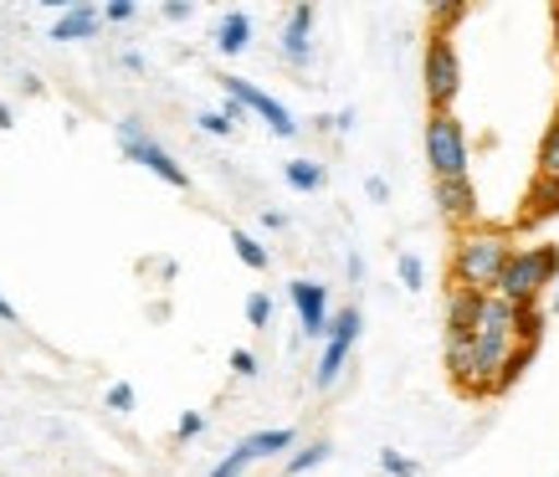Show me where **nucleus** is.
I'll use <instances>...</instances> for the list:
<instances>
[{
	"label": "nucleus",
	"mask_w": 559,
	"mask_h": 477,
	"mask_svg": "<svg viewBox=\"0 0 559 477\" xmlns=\"http://www.w3.org/2000/svg\"><path fill=\"white\" fill-rule=\"evenodd\" d=\"M513 257V226L509 222H473L467 231L452 237V257H447V283H462L473 293H492L498 277Z\"/></svg>",
	"instance_id": "f257e3e1"
},
{
	"label": "nucleus",
	"mask_w": 559,
	"mask_h": 477,
	"mask_svg": "<svg viewBox=\"0 0 559 477\" xmlns=\"http://www.w3.org/2000/svg\"><path fill=\"white\" fill-rule=\"evenodd\" d=\"M524 211L513 216V237L519 231H534V226L555 222L559 216V103H555V119H549V129H544L539 139V154H534V175H528L524 186Z\"/></svg>",
	"instance_id": "f03ea898"
},
{
	"label": "nucleus",
	"mask_w": 559,
	"mask_h": 477,
	"mask_svg": "<svg viewBox=\"0 0 559 477\" xmlns=\"http://www.w3.org/2000/svg\"><path fill=\"white\" fill-rule=\"evenodd\" d=\"M555 277H559V247L555 241H534V247H519L509 257L492 298H503L513 308H539L544 288H555Z\"/></svg>",
	"instance_id": "7ed1b4c3"
},
{
	"label": "nucleus",
	"mask_w": 559,
	"mask_h": 477,
	"mask_svg": "<svg viewBox=\"0 0 559 477\" xmlns=\"http://www.w3.org/2000/svg\"><path fill=\"white\" fill-rule=\"evenodd\" d=\"M421 83H426V114H452V103L462 93V57H457V36L441 32V26H426Z\"/></svg>",
	"instance_id": "20e7f679"
},
{
	"label": "nucleus",
	"mask_w": 559,
	"mask_h": 477,
	"mask_svg": "<svg viewBox=\"0 0 559 477\" xmlns=\"http://www.w3.org/2000/svg\"><path fill=\"white\" fill-rule=\"evenodd\" d=\"M426 165L431 180H467L473 175V154L462 134L457 114H426Z\"/></svg>",
	"instance_id": "39448f33"
},
{
	"label": "nucleus",
	"mask_w": 559,
	"mask_h": 477,
	"mask_svg": "<svg viewBox=\"0 0 559 477\" xmlns=\"http://www.w3.org/2000/svg\"><path fill=\"white\" fill-rule=\"evenodd\" d=\"M119 144H123V154L134 159V165H144L150 175H159L165 186H175V190H190V175H186V165H175V154L170 150H159L144 129H139V119H123L119 123Z\"/></svg>",
	"instance_id": "423d86ee"
},
{
	"label": "nucleus",
	"mask_w": 559,
	"mask_h": 477,
	"mask_svg": "<svg viewBox=\"0 0 559 477\" xmlns=\"http://www.w3.org/2000/svg\"><path fill=\"white\" fill-rule=\"evenodd\" d=\"M216 83L226 87V98H231V103H241V114L252 108L257 119H267V129H272V134H277V139H293V134H298V123H293V114H288V108H283V103H277V98H267L262 87H252V83H247V77H237V72H221Z\"/></svg>",
	"instance_id": "0eeeda50"
},
{
	"label": "nucleus",
	"mask_w": 559,
	"mask_h": 477,
	"mask_svg": "<svg viewBox=\"0 0 559 477\" xmlns=\"http://www.w3.org/2000/svg\"><path fill=\"white\" fill-rule=\"evenodd\" d=\"M355 339H359V308H340V313H334V324H329V349H323V359H319V375H313L319 391H329V385L340 380V370H344V359H349V349H355Z\"/></svg>",
	"instance_id": "6e6552de"
},
{
	"label": "nucleus",
	"mask_w": 559,
	"mask_h": 477,
	"mask_svg": "<svg viewBox=\"0 0 559 477\" xmlns=\"http://www.w3.org/2000/svg\"><path fill=\"white\" fill-rule=\"evenodd\" d=\"M431 195H437V216L447 222V231H452V237H457V231H467L473 222H483L473 175H467V180H437V186H431Z\"/></svg>",
	"instance_id": "1a4fd4ad"
},
{
	"label": "nucleus",
	"mask_w": 559,
	"mask_h": 477,
	"mask_svg": "<svg viewBox=\"0 0 559 477\" xmlns=\"http://www.w3.org/2000/svg\"><path fill=\"white\" fill-rule=\"evenodd\" d=\"M288 293H293L298 319H304V334H308V339H323V334H329V288H323V283H308V277H298Z\"/></svg>",
	"instance_id": "9d476101"
},
{
	"label": "nucleus",
	"mask_w": 559,
	"mask_h": 477,
	"mask_svg": "<svg viewBox=\"0 0 559 477\" xmlns=\"http://www.w3.org/2000/svg\"><path fill=\"white\" fill-rule=\"evenodd\" d=\"M447 334H477V313H483V298L488 293H473L462 283H447Z\"/></svg>",
	"instance_id": "9b49d317"
},
{
	"label": "nucleus",
	"mask_w": 559,
	"mask_h": 477,
	"mask_svg": "<svg viewBox=\"0 0 559 477\" xmlns=\"http://www.w3.org/2000/svg\"><path fill=\"white\" fill-rule=\"evenodd\" d=\"M313 5H298L288 16V26H283V57H288L293 68H308V57H313Z\"/></svg>",
	"instance_id": "f8f14e48"
},
{
	"label": "nucleus",
	"mask_w": 559,
	"mask_h": 477,
	"mask_svg": "<svg viewBox=\"0 0 559 477\" xmlns=\"http://www.w3.org/2000/svg\"><path fill=\"white\" fill-rule=\"evenodd\" d=\"M441 365H447V380L452 391H467V375H473V334H447L441 344Z\"/></svg>",
	"instance_id": "ddd939ff"
},
{
	"label": "nucleus",
	"mask_w": 559,
	"mask_h": 477,
	"mask_svg": "<svg viewBox=\"0 0 559 477\" xmlns=\"http://www.w3.org/2000/svg\"><path fill=\"white\" fill-rule=\"evenodd\" d=\"M103 16L93 11V5H72L68 16L51 26V41H87V36H98Z\"/></svg>",
	"instance_id": "4468645a"
},
{
	"label": "nucleus",
	"mask_w": 559,
	"mask_h": 477,
	"mask_svg": "<svg viewBox=\"0 0 559 477\" xmlns=\"http://www.w3.org/2000/svg\"><path fill=\"white\" fill-rule=\"evenodd\" d=\"M247 41H252V16L247 11H226L216 26V47L226 57H237V51H247Z\"/></svg>",
	"instance_id": "2eb2a0df"
},
{
	"label": "nucleus",
	"mask_w": 559,
	"mask_h": 477,
	"mask_svg": "<svg viewBox=\"0 0 559 477\" xmlns=\"http://www.w3.org/2000/svg\"><path fill=\"white\" fill-rule=\"evenodd\" d=\"M283 180H288L293 190H323V165L319 159H288V170H283Z\"/></svg>",
	"instance_id": "dca6fc26"
},
{
	"label": "nucleus",
	"mask_w": 559,
	"mask_h": 477,
	"mask_svg": "<svg viewBox=\"0 0 559 477\" xmlns=\"http://www.w3.org/2000/svg\"><path fill=\"white\" fill-rule=\"evenodd\" d=\"M293 446V431L277 427V431H257V437H247V452L252 457H272V452H288Z\"/></svg>",
	"instance_id": "f3484780"
},
{
	"label": "nucleus",
	"mask_w": 559,
	"mask_h": 477,
	"mask_svg": "<svg viewBox=\"0 0 559 477\" xmlns=\"http://www.w3.org/2000/svg\"><path fill=\"white\" fill-rule=\"evenodd\" d=\"M231 247H237V257L241 262H247V267H252V273H262V267H267L272 257H267V247H262V241H252L247 237V231H231Z\"/></svg>",
	"instance_id": "a211bd4d"
},
{
	"label": "nucleus",
	"mask_w": 559,
	"mask_h": 477,
	"mask_svg": "<svg viewBox=\"0 0 559 477\" xmlns=\"http://www.w3.org/2000/svg\"><path fill=\"white\" fill-rule=\"evenodd\" d=\"M467 16H473V5H467V0H447V5H437V11H431V26H441V32H457Z\"/></svg>",
	"instance_id": "6ab92c4d"
},
{
	"label": "nucleus",
	"mask_w": 559,
	"mask_h": 477,
	"mask_svg": "<svg viewBox=\"0 0 559 477\" xmlns=\"http://www.w3.org/2000/svg\"><path fill=\"white\" fill-rule=\"evenodd\" d=\"M329 452H334L329 442H308L304 452H298V457H288V477H298V473H308V467H319V462H329Z\"/></svg>",
	"instance_id": "aec40b11"
},
{
	"label": "nucleus",
	"mask_w": 559,
	"mask_h": 477,
	"mask_svg": "<svg viewBox=\"0 0 559 477\" xmlns=\"http://www.w3.org/2000/svg\"><path fill=\"white\" fill-rule=\"evenodd\" d=\"M252 452H247V442H241V446H231V457H221L216 462V467H211V477H241V473H247V467H252Z\"/></svg>",
	"instance_id": "412c9836"
},
{
	"label": "nucleus",
	"mask_w": 559,
	"mask_h": 477,
	"mask_svg": "<svg viewBox=\"0 0 559 477\" xmlns=\"http://www.w3.org/2000/svg\"><path fill=\"white\" fill-rule=\"evenodd\" d=\"M247 324H252V329H267L272 324V298H267V293H252V298H247Z\"/></svg>",
	"instance_id": "4be33fe9"
},
{
	"label": "nucleus",
	"mask_w": 559,
	"mask_h": 477,
	"mask_svg": "<svg viewBox=\"0 0 559 477\" xmlns=\"http://www.w3.org/2000/svg\"><path fill=\"white\" fill-rule=\"evenodd\" d=\"M401 283H406L411 293H421L426 288V273H421V257H401Z\"/></svg>",
	"instance_id": "5701e85b"
},
{
	"label": "nucleus",
	"mask_w": 559,
	"mask_h": 477,
	"mask_svg": "<svg viewBox=\"0 0 559 477\" xmlns=\"http://www.w3.org/2000/svg\"><path fill=\"white\" fill-rule=\"evenodd\" d=\"M380 467H385L390 477H416V462L401 457V452H380Z\"/></svg>",
	"instance_id": "b1692460"
},
{
	"label": "nucleus",
	"mask_w": 559,
	"mask_h": 477,
	"mask_svg": "<svg viewBox=\"0 0 559 477\" xmlns=\"http://www.w3.org/2000/svg\"><path fill=\"white\" fill-rule=\"evenodd\" d=\"M98 16H103V21H134L139 5H134V0H114V5H103Z\"/></svg>",
	"instance_id": "393cba45"
},
{
	"label": "nucleus",
	"mask_w": 559,
	"mask_h": 477,
	"mask_svg": "<svg viewBox=\"0 0 559 477\" xmlns=\"http://www.w3.org/2000/svg\"><path fill=\"white\" fill-rule=\"evenodd\" d=\"M201 431H205V416H201V410H190V416H180L175 437H180V442H190V437H201Z\"/></svg>",
	"instance_id": "a878e982"
},
{
	"label": "nucleus",
	"mask_w": 559,
	"mask_h": 477,
	"mask_svg": "<svg viewBox=\"0 0 559 477\" xmlns=\"http://www.w3.org/2000/svg\"><path fill=\"white\" fill-rule=\"evenodd\" d=\"M108 410H134V385H114L108 391Z\"/></svg>",
	"instance_id": "bb28decb"
},
{
	"label": "nucleus",
	"mask_w": 559,
	"mask_h": 477,
	"mask_svg": "<svg viewBox=\"0 0 559 477\" xmlns=\"http://www.w3.org/2000/svg\"><path fill=\"white\" fill-rule=\"evenodd\" d=\"M195 123H201L205 134H216V139H226V134H231V129H237V123H226V119H221V114H201V119H195Z\"/></svg>",
	"instance_id": "cd10ccee"
},
{
	"label": "nucleus",
	"mask_w": 559,
	"mask_h": 477,
	"mask_svg": "<svg viewBox=\"0 0 559 477\" xmlns=\"http://www.w3.org/2000/svg\"><path fill=\"white\" fill-rule=\"evenodd\" d=\"M231 370H237V375H257V355L252 349H237V355H231Z\"/></svg>",
	"instance_id": "c85d7f7f"
},
{
	"label": "nucleus",
	"mask_w": 559,
	"mask_h": 477,
	"mask_svg": "<svg viewBox=\"0 0 559 477\" xmlns=\"http://www.w3.org/2000/svg\"><path fill=\"white\" fill-rule=\"evenodd\" d=\"M190 11H195L190 0H165V21H186Z\"/></svg>",
	"instance_id": "c756f323"
},
{
	"label": "nucleus",
	"mask_w": 559,
	"mask_h": 477,
	"mask_svg": "<svg viewBox=\"0 0 559 477\" xmlns=\"http://www.w3.org/2000/svg\"><path fill=\"white\" fill-rule=\"evenodd\" d=\"M549 26H555V57H559V0L549 5Z\"/></svg>",
	"instance_id": "7c9ffc66"
},
{
	"label": "nucleus",
	"mask_w": 559,
	"mask_h": 477,
	"mask_svg": "<svg viewBox=\"0 0 559 477\" xmlns=\"http://www.w3.org/2000/svg\"><path fill=\"white\" fill-rule=\"evenodd\" d=\"M0 319H5V324H16V308L5 303V293H0Z\"/></svg>",
	"instance_id": "2f4dec72"
},
{
	"label": "nucleus",
	"mask_w": 559,
	"mask_h": 477,
	"mask_svg": "<svg viewBox=\"0 0 559 477\" xmlns=\"http://www.w3.org/2000/svg\"><path fill=\"white\" fill-rule=\"evenodd\" d=\"M11 119H16V114H11V103H0V129H11Z\"/></svg>",
	"instance_id": "473e14b6"
},
{
	"label": "nucleus",
	"mask_w": 559,
	"mask_h": 477,
	"mask_svg": "<svg viewBox=\"0 0 559 477\" xmlns=\"http://www.w3.org/2000/svg\"><path fill=\"white\" fill-rule=\"evenodd\" d=\"M555 313H559V293H555Z\"/></svg>",
	"instance_id": "72a5a7b5"
}]
</instances>
